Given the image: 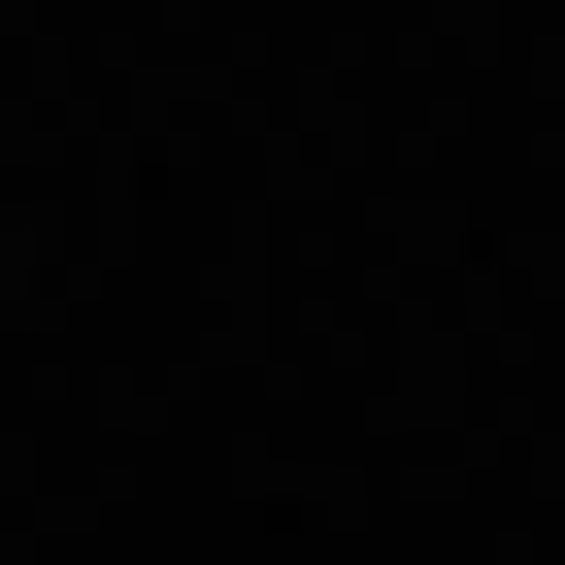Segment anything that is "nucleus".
Wrapping results in <instances>:
<instances>
[]
</instances>
